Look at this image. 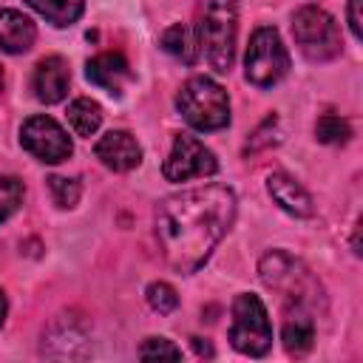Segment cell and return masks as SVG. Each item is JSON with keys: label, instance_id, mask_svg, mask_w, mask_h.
Returning a JSON list of instances; mask_svg holds the SVG:
<instances>
[{"label": "cell", "instance_id": "obj_1", "mask_svg": "<svg viewBox=\"0 0 363 363\" xmlns=\"http://www.w3.org/2000/svg\"><path fill=\"white\" fill-rule=\"evenodd\" d=\"M235 218V193L224 184H204L173 193L156 207V235L164 261L182 272H196Z\"/></svg>", "mask_w": 363, "mask_h": 363}, {"label": "cell", "instance_id": "obj_2", "mask_svg": "<svg viewBox=\"0 0 363 363\" xmlns=\"http://www.w3.org/2000/svg\"><path fill=\"white\" fill-rule=\"evenodd\" d=\"M196 40L204 48L207 62L227 74L235 60V34H238V0H201L199 3V28Z\"/></svg>", "mask_w": 363, "mask_h": 363}, {"label": "cell", "instance_id": "obj_3", "mask_svg": "<svg viewBox=\"0 0 363 363\" xmlns=\"http://www.w3.org/2000/svg\"><path fill=\"white\" fill-rule=\"evenodd\" d=\"M258 275H261L264 286L278 292L295 309H315L318 303H323V289H320L318 278L295 255H289L284 250L267 252L258 264Z\"/></svg>", "mask_w": 363, "mask_h": 363}, {"label": "cell", "instance_id": "obj_4", "mask_svg": "<svg viewBox=\"0 0 363 363\" xmlns=\"http://www.w3.org/2000/svg\"><path fill=\"white\" fill-rule=\"evenodd\" d=\"M176 108L184 122L196 130H221L230 125V99L227 91L210 77H193L182 85Z\"/></svg>", "mask_w": 363, "mask_h": 363}, {"label": "cell", "instance_id": "obj_5", "mask_svg": "<svg viewBox=\"0 0 363 363\" xmlns=\"http://www.w3.org/2000/svg\"><path fill=\"white\" fill-rule=\"evenodd\" d=\"M230 343L250 357H261L272 346V323L267 315V306L258 295L241 292L233 301V326H230Z\"/></svg>", "mask_w": 363, "mask_h": 363}, {"label": "cell", "instance_id": "obj_6", "mask_svg": "<svg viewBox=\"0 0 363 363\" xmlns=\"http://www.w3.org/2000/svg\"><path fill=\"white\" fill-rule=\"evenodd\" d=\"M289 71V54L272 26H261L252 31L247 54H244V74L255 88L278 85Z\"/></svg>", "mask_w": 363, "mask_h": 363}, {"label": "cell", "instance_id": "obj_7", "mask_svg": "<svg viewBox=\"0 0 363 363\" xmlns=\"http://www.w3.org/2000/svg\"><path fill=\"white\" fill-rule=\"evenodd\" d=\"M292 34L301 51L315 62H323L340 54V28L335 17L318 6H303L295 11Z\"/></svg>", "mask_w": 363, "mask_h": 363}, {"label": "cell", "instance_id": "obj_8", "mask_svg": "<svg viewBox=\"0 0 363 363\" xmlns=\"http://www.w3.org/2000/svg\"><path fill=\"white\" fill-rule=\"evenodd\" d=\"M20 145L34 159H40L45 164L65 162L74 153V145H71L68 133L51 116H43V113L23 122V128H20Z\"/></svg>", "mask_w": 363, "mask_h": 363}, {"label": "cell", "instance_id": "obj_9", "mask_svg": "<svg viewBox=\"0 0 363 363\" xmlns=\"http://www.w3.org/2000/svg\"><path fill=\"white\" fill-rule=\"evenodd\" d=\"M218 170V162L210 147H204L196 136L179 133L173 142L170 156L164 159V179L167 182H187V179H204Z\"/></svg>", "mask_w": 363, "mask_h": 363}, {"label": "cell", "instance_id": "obj_10", "mask_svg": "<svg viewBox=\"0 0 363 363\" xmlns=\"http://www.w3.org/2000/svg\"><path fill=\"white\" fill-rule=\"evenodd\" d=\"M94 153H96V159H99L105 167H111V170H116V173L133 170V167L142 162V147H139V142H136L128 130H108V133L96 142Z\"/></svg>", "mask_w": 363, "mask_h": 363}, {"label": "cell", "instance_id": "obj_11", "mask_svg": "<svg viewBox=\"0 0 363 363\" xmlns=\"http://www.w3.org/2000/svg\"><path fill=\"white\" fill-rule=\"evenodd\" d=\"M68 82H71V71H68V62L57 54L51 57H43L34 68V96L45 105H54V102H62L65 94H68Z\"/></svg>", "mask_w": 363, "mask_h": 363}, {"label": "cell", "instance_id": "obj_12", "mask_svg": "<svg viewBox=\"0 0 363 363\" xmlns=\"http://www.w3.org/2000/svg\"><path fill=\"white\" fill-rule=\"evenodd\" d=\"M85 77L94 85L105 88L108 94H119L122 85L130 79V65L119 51H105V54H96L94 60H88Z\"/></svg>", "mask_w": 363, "mask_h": 363}, {"label": "cell", "instance_id": "obj_13", "mask_svg": "<svg viewBox=\"0 0 363 363\" xmlns=\"http://www.w3.org/2000/svg\"><path fill=\"white\" fill-rule=\"evenodd\" d=\"M267 190H269V196L275 199L278 207H284L286 213H292L298 218H309L315 213L312 196L286 173H269L267 176Z\"/></svg>", "mask_w": 363, "mask_h": 363}, {"label": "cell", "instance_id": "obj_14", "mask_svg": "<svg viewBox=\"0 0 363 363\" xmlns=\"http://www.w3.org/2000/svg\"><path fill=\"white\" fill-rule=\"evenodd\" d=\"M37 40V28L34 23L14 9H3L0 11V48L6 54H26Z\"/></svg>", "mask_w": 363, "mask_h": 363}, {"label": "cell", "instance_id": "obj_15", "mask_svg": "<svg viewBox=\"0 0 363 363\" xmlns=\"http://www.w3.org/2000/svg\"><path fill=\"white\" fill-rule=\"evenodd\" d=\"M281 340H284V349L289 354H303L312 349L315 343V323L312 318L303 312V309H295L286 323H284V332H281Z\"/></svg>", "mask_w": 363, "mask_h": 363}, {"label": "cell", "instance_id": "obj_16", "mask_svg": "<svg viewBox=\"0 0 363 363\" xmlns=\"http://www.w3.org/2000/svg\"><path fill=\"white\" fill-rule=\"evenodd\" d=\"M159 43H162V48L170 57L187 62V65H193L199 60V40L193 37L190 26H184V23H173L170 28H164V34H162Z\"/></svg>", "mask_w": 363, "mask_h": 363}, {"label": "cell", "instance_id": "obj_17", "mask_svg": "<svg viewBox=\"0 0 363 363\" xmlns=\"http://www.w3.org/2000/svg\"><path fill=\"white\" fill-rule=\"evenodd\" d=\"M68 122H71L77 136H94L102 125V108L94 99L79 96L68 105Z\"/></svg>", "mask_w": 363, "mask_h": 363}, {"label": "cell", "instance_id": "obj_18", "mask_svg": "<svg viewBox=\"0 0 363 363\" xmlns=\"http://www.w3.org/2000/svg\"><path fill=\"white\" fill-rule=\"evenodd\" d=\"M37 14H43L54 26H71L79 20L85 0H26Z\"/></svg>", "mask_w": 363, "mask_h": 363}, {"label": "cell", "instance_id": "obj_19", "mask_svg": "<svg viewBox=\"0 0 363 363\" xmlns=\"http://www.w3.org/2000/svg\"><path fill=\"white\" fill-rule=\"evenodd\" d=\"M315 136L323 145H346L349 136H352V130H349V122L346 119H340L335 113H323L318 119V125H315Z\"/></svg>", "mask_w": 363, "mask_h": 363}, {"label": "cell", "instance_id": "obj_20", "mask_svg": "<svg viewBox=\"0 0 363 363\" xmlns=\"http://www.w3.org/2000/svg\"><path fill=\"white\" fill-rule=\"evenodd\" d=\"M23 204V184L14 176H0V224Z\"/></svg>", "mask_w": 363, "mask_h": 363}, {"label": "cell", "instance_id": "obj_21", "mask_svg": "<svg viewBox=\"0 0 363 363\" xmlns=\"http://www.w3.org/2000/svg\"><path fill=\"white\" fill-rule=\"evenodd\" d=\"M145 298H147V303H150L159 315H167V312H173V309L179 306L176 289H173L170 284H164V281H153V284L145 289Z\"/></svg>", "mask_w": 363, "mask_h": 363}, {"label": "cell", "instance_id": "obj_22", "mask_svg": "<svg viewBox=\"0 0 363 363\" xmlns=\"http://www.w3.org/2000/svg\"><path fill=\"white\" fill-rule=\"evenodd\" d=\"M48 190L57 207H74L79 201V182L77 179H65V176H51L48 179Z\"/></svg>", "mask_w": 363, "mask_h": 363}, {"label": "cell", "instance_id": "obj_23", "mask_svg": "<svg viewBox=\"0 0 363 363\" xmlns=\"http://www.w3.org/2000/svg\"><path fill=\"white\" fill-rule=\"evenodd\" d=\"M275 142H278V116H267V119L255 128V133L250 136L244 153L252 156V153H258V150H264V147H269V145H275Z\"/></svg>", "mask_w": 363, "mask_h": 363}, {"label": "cell", "instance_id": "obj_24", "mask_svg": "<svg viewBox=\"0 0 363 363\" xmlns=\"http://www.w3.org/2000/svg\"><path fill=\"white\" fill-rule=\"evenodd\" d=\"M139 357L142 360H156V357H167V360H179L182 357V349L173 346L167 337H147L139 349Z\"/></svg>", "mask_w": 363, "mask_h": 363}, {"label": "cell", "instance_id": "obj_25", "mask_svg": "<svg viewBox=\"0 0 363 363\" xmlns=\"http://www.w3.org/2000/svg\"><path fill=\"white\" fill-rule=\"evenodd\" d=\"M349 28H352V34L360 40V0H349Z\"/></svg>", "mask_w": 363, "mask_h": 363}, {"label": "cell", "instance_id": "obj_26", "mask_svg": "<svg viewBox=\"0 0 363 363\" xmlns=\"http://www.w3.org/2000/svg\"><path fill=\"white\" fill-rule=\"evenodd\" d=\"M193 349H196L199 354H207V357L213 354V349H210V343H207V340L201 343V337H193Z\"/></svg>", "mask_w": 363, "mask_h": 363}, {"label": "cell", "instance_id": "obj_27", "mask_svg": "<svg viewBox=\"0 0 363 363\" xmlns=\"http://www.w3.org/2000/svg\"><path fill=\"white\" fill-rule=\"evenodd\" d=\"M3 320H6V295L0 289V326H3Z\"/></svg>", "mask_w": 363, "mask_h": 363}, {"label": "cell", "instance_id": "obj_28", "mask_svg": "<svg viewBox=\"0 0 363 363\" xmlns=\"http://www.w3.org/2000/svg\"><path fill=\"white\" fill-rule=\"evenodd\" d=\"M0 94H3V68H0Z\"/></svg>", "mask_w": 363, "mask_h": 363}]
</instances>
